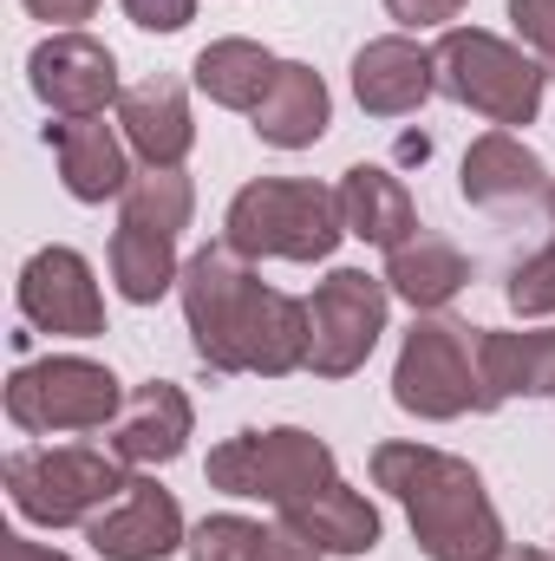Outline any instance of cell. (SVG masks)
Returning a JSON list of instances; mask_svg holds the SVG:
<instances>
[{"instance_id": "cell-1", "label": "cell", "mask_w": 555, "mask_h": 561, "mask_svg": "<svg viewBox=\"0 0 555 561\" xmlns=\"http://www.w3.org/2000/svg\"><path fill=\"white\" fill-rule=\"evenodd\" d=\"M183 320L196 340V359L209 373H301L307 366V300L281 294L236 255L229 242H209L183 262Z\"/></svg>"}, {"instance_id": "cell-14", "label": "cell", "mask_w": 555, "mask_h": 561, "mask_svg": "<svg viewBox=\"0 0 555 561\" xmlns=\"http://www.w3.org/2000/svg\"><path fill=\"white\" fill-rule=\"evenodd\" d=\"M190 399H183V386H170V379H150L138 392H125V412L105 424L112 437H105V450L118 457V463H138V470H157V463H177L183 457V444H190Z\"/></svg>"}, {"instance_id": "cell-22", "label": "cell", "mask_w": 555, "mask_h": 561, "mask_svg": "<svg viewBox=\"0 0 555 561\" xmlns=\"http://www.w3.org/2000/svg\"><path fill=\"white\" fill-rule=\"evenodd\" d=\"M190 72H196V92H203L209 105H223V112H256V105L269 99V85H275L281 59L269 46H256V39H209Z\"/></svg>"}, {"instance_id": "cell-32", "label": "cell", "mask_w": 555, "mask_h": 561, "mask_svg": "<svg viewBox=\"0 0 555 561\" xmlns=\"http://www.w3.org/2000/svg\"><path fill=\"white\" fill-rule=\"evenodd\" d=\"M0 561H66L59 549H39V542H26V536H0Z\"/></svg>"}, {"instance_id": "cell-10", "label": "cell", "mask_w": 555, "mask_h": 561, "mask_svg": "<svg viewBox=\"0 0 555 561\" xmlns=\"http://www.w3.org/2000/svg\"><path fill=\"white\" fill-rule=\"evenodd\" d=\"M26 79L39 92V105L53 118H105V105H118V59L105 39L92 33H46L26 59Z\"/></svg>"}, {"instance_id": "cell-29", "label": "cell", "mask_w": 555, "mask_h": 561, "mask_svg": "<svg viewBox=\"0 0 555 561\" xmlns=\"http://www.w3.org/2000/svg\"><path fill=\"white\" fill-rule=\"evenodd\" d=\"M125 13L138 20L144 33H183L196 20V0H125Z\"/></svg>"}, {"instance_id": "cell-6", "label": "cell", "mask_w": 555, "mask_h": 561, "mask_svg": "<svg viewBox=\"0 0 555 561\" xmlns=\"http://www.w3.org/2000/svg\"><path fill=\"white\" fill-rule=\"evenodd\" d=\"M203 477L223 496H256L269 510H287V503H301V496L333 483V444L314 437V431H294V424L242 431V437H223L209 450Z\"/></svg>"}, {"instance_id": "cell-34", "label": "cell", "mask_w": 555, "mask_h": 561, "mask_svg": "<svg viewBox=\"0 0 555 561\" xmlns=\"http://www.w3.org/2000/svg\"><path fill=\"white\" fill-rule=\"evenodd\" d=\"M550 216H555V183H550Z\"/></svg>"}, {"instance_id": "cell-4", "label": "cell", "mask_w": 555, "mask_h": 561, "mask_svg": "<svg viewBox=\"0 0 555 561\" xmlns=\"http://www.w3.org/2000/svg\"><path fill=\"white\" fill-rule=\"evenodd\" d=\"M125 463L92 444H33L7 457V496L39 529H79L125 496Z\"/></svg>"}, {"instance_id": "cell-15", "label": "cell", "mask_w": 555, "mask_h": 561, "mask_svg": "<svg viewBox=\"0 0 555 561\" xmlns=\"http://www.w3.org/2000/svg\"><path fill=\"white\" fill-rule=\"evenodd\" d=\"M510 399H555V327L543 333L477 327V412H497Z\"/></svg>"}, {"instance_id": "cell-25", "label": "cell", "mask_w": 555, "mask_h": 561, "mask_svg": "<svg viewBox=\"0 0 555 561\" xmlns=\"http://www.w3.org/2000/svg\"><path fill=\"white\" fill-rule=\"evenodd\" d=\"M112 280L132 307H150L163 300L177 280H183V262H177V236L163 229H138V222H118L112 236Z\"/></svg>"}, {"instance_id": "cell-33", "label": "cell", "mask_w": 555, "mask_h": 561, "mask_svg": "<svg viewBox=\"0 0 555 561\" xmlns=\"http://www.w3.org/2000/svg\"><path fill=\"white\" fill-rule=\"evenodd\" d=\"M490 561H555V556H543V549H510V542H503Z\"/></svg>"}, {"instance_id": "cell-24", "label": "cell", "mask_w": 555, "mask_h": 561, "mask_svg": "<svg viewBox=\"0 0 555 561\" xmlns=\"http://www.w3.org/2000/svg\"><path fill=\"white\" fill-rule=\"evenodd\" d=\"M183 549L190 561H320L314 542H301L281 523H256V516H203Z\"/></svg>"}, {"instance_id": "cell-7", "label": "cell", "mask_w": 555, "mask_h": 561, "mask_svg": "<svg viewBox=\"0 0 555 561\" xmlns=\"http://www.w3.org/2000/svg\"><path fill=\"white\" fill-rule=\"evenodd\" d=\"M125 412V386L112 379V366L79 359V353H53L33 359L7 379V419L26 437H59V431H105Z\"/></svg>"}, {"instance_id": "cell-5", "label": "cell", "mask_w": 555, "mask_h": 561, "mask_svg": "<svg viewBox=\"0 0 555 561\" xmlns=\"http://www.w3.org/2000/svg\"><path fill=\"white\" fill-rule=\"evenodd\" d=\"M431 59H438V92L457 99V105H471V112H484L497 131L530 125L543 112L550 72L536 66V53H523V46L484 33V26H444V39L431 46Z\"/></svg>"}, {"instance_id": "cell-8", "label": "cell", "mask_w": 555, "mask_h": 561, "mask_svg": "<svg viewBox=\"0 0 555 561\" xmlns=\"http://www.w3.org/2000/svg\"><path fill=\"white\" fill-rule=\"evenodd\" d=\"M393 399L399 412L431 424L477 412V327L418 313V327L399 346V366H393Z\"/></svg>"}, {"instance_id": "cell-23", "label": "cell", "mask_w": 555, "mask_h": 561, "mask_svg": "<svg viewBox=\"0 0 555 561\" xmlns=\"http://www.w3.org/2000/svg\"><path fill=\"white\" fill-rule=\"evenodd\" d=\"M471 280V262L444 242V236H431V229H418L412 242H399L393 255H386V287L418 307V313H438L444 300H457V287Z\"/></svg>"}, {"instance_id": "cell-28", "label": "cell", "mask_w": 555, "mask_h": 561, "mask_svg": "<svg viewBox=\"0 0 555 561\" xmlns=\"http://www.w3.org/2000/svg\"><path fill=\"white\" fill-rule=\"evenodd\" d=\"M510 26L536 59H555V0H510Z\"/></svg>"}, {"instance_id": "cell-16", "label": "cell", "mask_w": 555, "mask_h": 561, "mask_svg": "<svg viewBox=\"0 0 555 561\" xmlns=\"http://www.w3.org/2000/svg\"><path fill=\"white\" fill-rule=\"evenodd\" d=\"M46 144L59 157V183L79 196V203H105V196H125V183L138 176L132 170V144L125 131H112L105 118H53Z\"/></svg>"}, {"instance_id": "cell-27", "label": "cell", "mask_w": 555, "mask_h": 561, "mask_svg": "<svg viewBox=\"0 0 555 561\" xmlns=\"http://www.w3.org/2000/svg\"><path fill=\"white\" fill-rule=\"evenodd\" d=\"M510 307L523 313V320H543V313H555V242H543L536 255H523L517 268H510Z\"/></svg>"}, {"instance_id": "cell-21", "label": "cell", "mask_w": 555, "mask_h": 561, "mask_svg": "<svg viewBox=\"0 0 555 561\" xmlns=\"http://www.w3.org/2000/svg\"><path fill=\"white\" fill-rule=\"evenodd\" d=\"M249 118H256V138L275 144V150H307V144H320L327 125H333L327 79H320L314 66H301V59H281L269 99H262Z\"/></svg>"}, {"instance_id": "cell-30", "label": "cell", "mask_w": 555, "mask_h": 561, "mask_svg": "<svg viewBox=\"0 0 555 561\" xmlns=\"http://www.w3.org/2000/svg\"><path fill=\"white\" fill-rule=\"evenodd\" d=\"M386 13L399 26H451L464 13V0H386Z\"/></svg>"}, {"instance_id": "cell-18", "label": "cell", "mask_w": 555, "mask_h": 561, "mask_svg": "<svg viewBox=\"0 0 555 561\" xmlns=\"http://www.w3.org/2000/svg\"><path fill=\"white\" fill-rule=\"evenodd\" d=\"M457 190L477 209H517V203H536L550 190V170H543V157L517 138V131H484V138L464 150Z\"/></svg>"}, {"instance_id": "cell-2", "label": "cell", "mask_w": 555, "mask_h": 561, "mask_svg": "<svg viewBox=\"0 0 555 561\" xmlns=\"http://www.w3.org/2000/svg\"><path fill=\"white\" fill-rule=\"evenodd\" d=\"M373 483L399 496L424 561H490L503 549V516L464 457L431 444H380Z\"/></svg>"}, {"instance_id": "cell-3", "label": "cell", "mask_w": 555, "mask_h": 561, "mask_svg": "<svg viewBox=\"0 0 555 561\" xmlns=\"http://www.w3.org/2000/svg\"><path fill=\"white\" fill-rule=\"evenodd\" d=\"M347 222H340V190L327 183H301V176H262L249 190H236L223 242L249 262H327L340 249Z\"/></svg>"}, {"instance_id": "cell-26", "label": "cell", "mask_w": 555, "mask_h": 561, "mask_svg": "<svg viewBox=\"0 0 555 561\" xmlns=\"http://www.w3.org/2000/svg\"><path fill=\"white\" fill-rule=\"evenodd\" d=\"M118 203H125V222H138V229H163V236L190 229V216H196V190H190L183 170H138V176L125 183Z\"/></svg>"}, {"instance_id": "cell-11", "label": "cell", "mask_w": 555, "mask_h": 561, "mask_svg": "<svg viewBox=\"0 0 555 561\" xmlns=\"http://www.w3.org/2000/svg\"><path fill=\"white\" fill-rule=\"evenodd\" d=\"M20 313H26V327L59 333V340H99L105 333V300H99L92 262L79 249L26 255V268H20Z\"/></svg>"}, {"instance_id": "cell-20", "label": "cell", "mask_w": 555, "mask_h": 561, "mask_svg": "<svg viewBox=\"0 0 555 561\" xmlns=\"http://www.w3.org/2000/svg\"><path fill=\"white\" fill-rule=\"evenodd\" d=\"M340 222H347V236H360V242H373V249L393 255L399 242L418 236L412 190H406L386 163H353V170L340 176Z\"/></svg>"}, {"instance_id": "cell-19", "label": "cell", "mask_w": 555, "mask_h": 561, "mask_svg": "<svg viewBox=\"0 0 555 561\" xmlns=\"http://www.w3.org/2000/svg\"><path fill=\"white\" fill-rule=\"evenodd\" d=\"M281 529H294L301 542H314L320 556H373L380 549V510L353 490V483H327V490H314V496H301V503H287L275 510Z\"/></svg>"}, {"instance_id": "cell-17", "label": "cell", "mask_w": 555, "mask_h": 561, "mask_svg": "<svg viewBox=\"0 0 555 561\" xmlns=\"http://www.w3.org/2000/svg\"><path fill=\"white\" fill-rule=\"evenodd\" d=\"M118 131L144 157V170H183L190 144H196V118L177 79H144L118 99Z\"/></svg>"}, {"instance_id": "cell-12", "label": "cell", "mask_w": 555, "mask_h": 561, "mask_svg": "<svg viewBox=\"0 0 555 561\" xmlns=\"http://www.w3.org/2000/svg\"><path fill=\"white\" fill-rule=\"evenodd\" d=\"M86 536H92V549L105 561H163L190 542L183 536V510H177L170 490H157V477H132L125 496L105 516L86 523Z\"/></svg>"}, {"instance_id": "cell-31", "label": "cell", "mask_w": 555, "mask_h": 561, "mask_svg": "<svg viewBox=\"0 0 555 561\" xmlns=\"http://www.w3.org/2000/svg\"><path fill=\"white\" fill-rule=\"evenodd\" d=\"M26 13H33V20H53V26H66V33H72L79 20H92V13H99V0H26Z\"/></svg>"}, {"instance_id": "cell-13", "label": "cell", "mask_w": 555, "mask_h": 561, "mask_svg": "<svg viewBox=\"0 0 555 561\" xmlns=\"http://www.w3.org/2000/svg\"><path fill=\"white\" fill-rule=\"evenodd\" d=\"M431 92H438V59H431V46H418L406 33L366 39L353 53V99L366 118H406Z\"/></svg>"}, {"instance_id": "cell-9", "label": "cell", "mask_w": 555, "mask_h": 561, "mask_svg": "<svg viewBox=\"0 0 555 561\" xmlns=\"http://www.w3.org/2000/svg\"><path fill=\"white\" fill-rule=\"evenodd\" d=\"M386 313H393L386 275L333 268L314 287V300H307V373H320V379L360 373L373 359L380 333H386Z\"/></svg>"}]
</instances>
